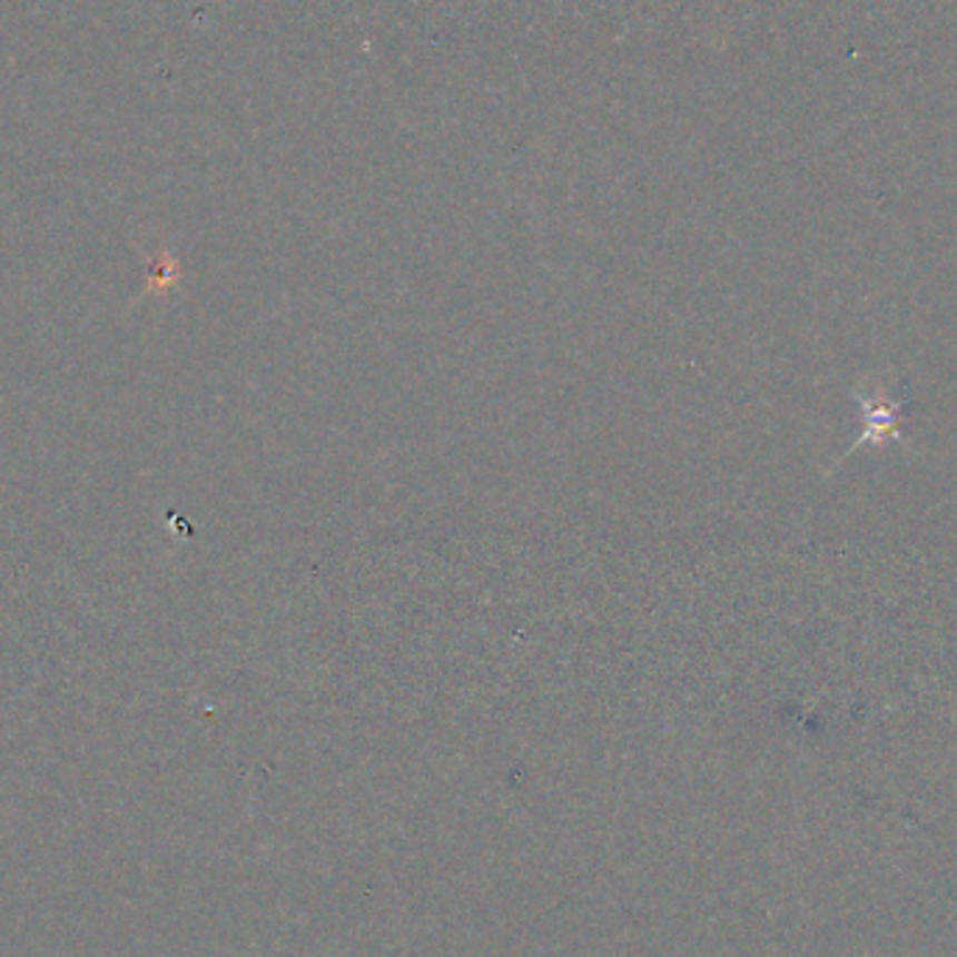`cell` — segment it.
<instances>
[{
  "instance_id": "obj_1",
  "label": "cell",
  "mask_w": 957,
  "mask_h": 957,
  "mask_svg": "<svg viewBox=\"0 0 957 957\" xmlns=\"http://www.w3.org/2000/svg\"><path fill=\"white\" fill-rule=\"evenodd\" d=\"M854 398H857L859 417H862V428H859V437L848 445L846 456L854 454L862 445H871V448H885L890 443H899L901 440V421H905V401L894 398L888 393V387H882L879 381H871V387H857L854 389Z\"/></svg>"
}]
</instances>
